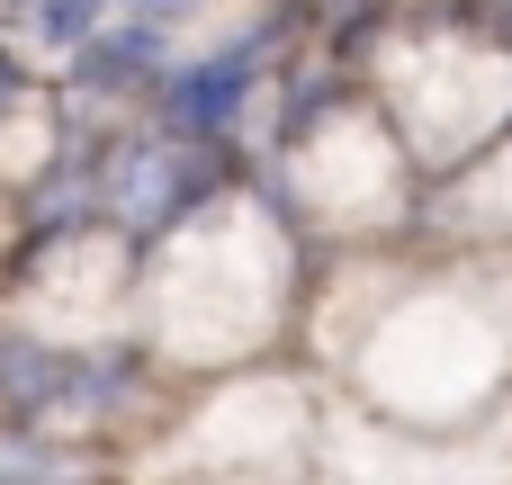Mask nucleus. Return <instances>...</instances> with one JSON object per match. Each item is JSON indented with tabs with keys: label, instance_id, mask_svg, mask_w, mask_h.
Returning <instances> with one entry per match:
<instances>
[{
	"label": "nucleus",
	"instance_id": "7",
	"mask_svg": "<svg viewBox=\"0 0 512 485\" xmlns=\"http://www.w3.org/2000/svg\"><path fill=\"white\" fill-rule=\"evenodd\" d=\"M0 485H54V459L27 432H0Z\"/></svg>",
	"mask_w": 512,
	"mask_h": 485
},
{
	"label": "nucleus",
	"instance_id": "2",
	"mask_svg": "<svg viewBox=\"0 0 512 485\" xmlns=\"http://www.w3.org/2000/svg\"><path fill=\"white\" fill-rule=\"evenodd\" d=\"M252 63H261V36H252L243 54H216V63L180 72V81H171V117H180V126H198V135L234 126V108H243V90H252Z\"/></svg>",
	"mask_w": 512,
	"mask_h": 485
},
{
	"label": "nucleus",
	"instance_id": "4",
	"mask_svg": "<svg viewBox=\"0 0 512 485\" xmlns=\"http://www.w3.org/2000/svg\"><path fill=\"white\" fill-rule=\"evenodd\" d=\"M81 54V81L90 90H126V81H144L153 63H162V27L153 18H135V27H99L90 45H72Z\"/></svg>",
	"mask_w": 512,
	"mask_h": 485
},
{
	"label": "nucleus",
	"instance_id": "3",
	"mask_svg": "<svg viewBox=\"0 0 512 485\" xmlns=\"http://www.w3.org/2000/svg\"><path fill=\"white\" fill-rule=\"evenodd\" d=\"M126 387H135L126 351H99V360H63V378H54V405H45L36 423H108V414L126 405Z\"/></svg>",
	"mask_w": 512,
	"mask_h": 485
},
{
	"label": "nucleus",
	"instance_id": "6",
	"mask_svg": "<svg viewBox=\"0 0 512 485\" xmlns=\"http://www.w3.org/2000/svg\"><path fill=\"white\" fill-rule=\"evenodd\" d=\"M108 18H117V0H36V27H45L54 45H90Z\"/></svg>",
	"mask_w": 512,
	"mask_h": 485
},
{
	"label": "nucleus",
	"instance_id": "5",
	"mask_svg": "<svg viewBox=\"0 0 512 485\" xmlns=\"http://www.w3.org/2000/svg\"><path fill=\"white\" fill-rule=\"evenodd\" d=\"M54 378H63L54 351H36V342H0V405H9V414L36 423V414L54 405Z\"/></svg>",
	"mask_w": 512,
	"mask_h": 485
},
{
	"label": "nucleus",
	"instance_id": "8",
	"mask_svg": "<svg viewBox=\"0 0 512 485\" xmlns=\"http://www.w3.org/2000/svg\"><path fill=\"white\" fill-rule=\"evenodd\" d=\"M117 9H135V18H153V27H162V18H189L198 0H117Z\"/></svg>",
	"mask_w": 512,
	"mask_h": 485
},
{
	"label": "nucleus",
	"instance_id": "9",
	"mask_svg": "<svg viewBox=\"0 0 512 485\" xmlns=\"http://www.w3.org/2000/svg\"><path fill=\"white\" fill-rule=\"evenodd\" d=\"M18 81H27V72H18V54H9V45H0V108H9V99H18Z\"/></svg>",
	"mask_w": 512,
	"mask_h": 485
},
{
	"label": "nucleus",
	"instance_id": "1",
	"mask_svg": "<svg viewBox=\"0 0 512 485\" xmlns=\"http://www.w3.org/2000/svg\"><path fill=\"white\" fill-rule=\"evenodd\" d=\"M207 189H216V153H207L198 126H180V135H144V144L117 153L108 216H117L126 234H162V225H180Z\"/></svg>",
	"mask_w": 512,
	"mask_h": 485
}]
</instances>
